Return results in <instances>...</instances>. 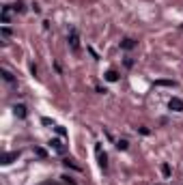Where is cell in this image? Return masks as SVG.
Segmentation results:
<instances>
[{"instance_id": "cell-13", "label": "cell", "mask_w": 183, "mask_h": 185, "mask_svg": "<svg viewBox=\"0 0 183 185\" xmlns=\"http://www.w3.org/2000/svg\"><path fill=\"white\" fill-rule=\"evenodd\" d=\"M52 144H54V148H56V151H63V146H60V142H58V140H52Z\"/></svg>"}, {"instance_id": "cell-5", "label": "cell", "mask_w": 183, "mask_h": 185, "mask_svg": "<svg viewBox=\"0 0 183 185\" xmlns=\"http://www.w3.org/2000/svg\"><path fill=\"white\" fill-rule=\"evenodd\" d=\"M106 80H108V82H116V80H119V73H116V71H108V73H106Z\"/></svg>"}, {"instance_id": "cell-10", "label": "cell", "mask_w": 183, "mask_h": 185, "mask_svg": "<svg viewBox=\"0 0 183 185\" xmlns=\"http://www.w3.org/2000/svg\"><path fill=\"white\" fill-rule=\"evenodd\" d=\"M127 146H129V144H127V140H119V142H116V148H121V151H125Z\"/></svg>"}, {"instance_id": "cell-8", "label": "cell", "mask_w": 183, "mask_h": 185, "mask_svg": "<svg viewBox=\"0 0 183 185\" xmlns=\"http://www.w3.org/2000/svg\"><path fill=\"white\" fill-rule=\"evenodd\" d=\"M134 45H136V41H134V39H125V41L121 43V47H125V49H132Z\"/></svg>"}, {"instance_id": "cell-12", "label": "cell", "mask_w": 183, "mask_h": 185, "mask_svg": "<svg viewBox=\"0 0 183 185\" xmlns=\"http://www.w3.org/2000/svg\"><path fill=\"white\" fill-rule=\"evenodd\" d=\"M162 172H164V177H170V166L164 164V166H162Z\"/></svg>"}, {"instance_id": "cell-6", "label": "cell", "mask_w": 183, "mask_h": 185, "mask_svg": "<svg viewBox=\"0 0 183 185\" xmlns=\"http://www.w3.org/2000/svg\"><path fill=\"white\" fill-rule=\"evenodd\" d=\"M13 110H15V114H17L20 118H24V116H26V108H24V105H15Z\"/></svg>"}, {"instance_id": "cell-7", "label": "cell", "mask_w": 183, "mask_h": 185, "mask_svg": "<svg viewBox=\"0 0 183 185\" xmlns=\"http://www.w3.org/2000/svg\"><path fill=\"white\" fill-rule=\"evenodd\" d=\"M15 157H17V153H7V155L2 157V164L7 166V164H11V159H15Z\"/></svg>"}, {"instance_id": "cell-2", "label": "cell", "mask_w": 183, "mask_h": 185, "mask_svg": "<svg viewBox=\"0 0 183 185\" xmlns=\"http://www.w3.org/2000/svg\"><path fill=\"white\" fill-rule=\"evenodd\" d=\"M13 6H2V13H0V19H2V24H9L11 22V15H13Z\"/></svg>"}, {"instance_id": "cell-1", "label": "cell", "mask_w": 183, "mask_h": 185, "mask_svg": "<svg viewBox=\"0 0 183 185\" xmlns=\"http://www.w3.org/2000/svg\"><path fill=\"white\" fill-rule=\"evenodd\" d=\"M95 153H97L99 166H101L103 170H108V155H106V151H101V144H97V146H95Z\"/></svg>"}, {"instance_id": "cell-4", "label": "cell", "mask_w": 183, "mask_h": 185, "mask_svg": "<svg viewBox=\"0 0 183 185\" xmlns=\"http://www.w3.org/2000/svg\"><path fill=\"white\" fill-rule=\"evenodd\" d=\"M168 108H170V110H175V112H183V101L179 99V97H172V99H170V103H168Z\"/></svg>"}, {"instance_id": "cell-3", "label": "cell", "mask_w": 183, "mask_h": 185, "mask_svg": "<svg viewBox=\"0 0 183 185\" xmlns=\"http://www.w3.org/2000/svg\"><path fill=\"white\" fill-rule=\"evenodd\" d=\"M69 45H71V49L73 52H78V47H80V43H78V32H76V28H71V32H69Z\"/></svg>"}, {"instance_id": "cell-11", "label": "cell", "mask_w": 183, "mask_h": 185, "mask_svg": "<svg viewBox=\"0 0 183 185\" xmlns=\"http://www.w3.org/2000/svg\"><path fill=\"white\" fill-rule=\"evenodd\" d=\"M2 78H4L7 82H13V75H11V73H9L7 69H2Z\"/></svg>"}, {"instance_id": "cell-9", "label": "cell", "mask_w": 183, "mask_h": 185, "mask_svg": "<svg viewBox=\"0 0 183 185\" xmlns=\"http://www.w3.org/2000/svg\"><path fill=\"white\" fill-rule=\"evenodd\" d=\"M157 86H177V82H170V80H159Z\"/></svg>"}]
</instances>
